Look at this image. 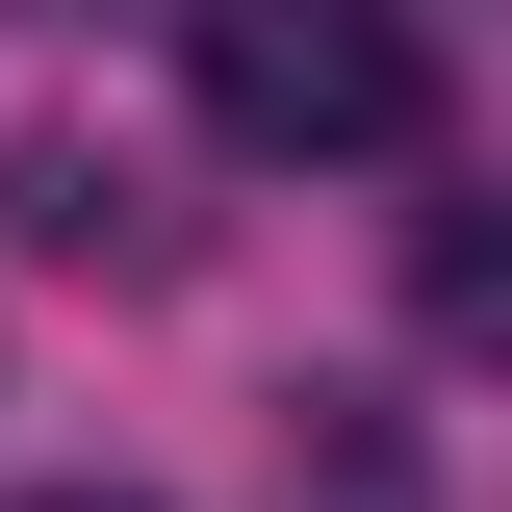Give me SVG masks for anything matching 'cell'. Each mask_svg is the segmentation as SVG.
<instances>
[{"label":"cell","mask_w":512,"mask_h":512,"mask_svg":"<svg viewBox=\"0 0 512 512\" xmlns=\"http://www.w3.org/2000/svg\"><path fill=\"white\" fill-rule=\"evenodd\" d=\"M180 77H205V128H231V154H282V180H308V154H410V128H436V52H410L384 0H205Z\"/></svg>","instance_id":"1"},{"label":"cell","mask_w":512,"mask_h":512,"mask_svg":"<svg viewBox=\"0 0 512 512\" xmlns=\"http://www.w3.org/2000/svg\"><path fill=\"white\" fill-rule=\"evenodd\" d=\"M0 231L77 256V282H154V256H180V205L128 180V154H77V128H26V154H0Z\"/></svg>","instance_id":"2"},{"label":"cell","mask_w":512,"mask_h":512,"mask_svg":"<svg viewBox=\"0 0 512 512\" xmlns=\"http://www.w3.org/2000/svg\"><path fill=\"white\" fill-rule=\"evenodd\" d=\"M26 512H154V487H26Z\"/></svg>","instance_id":"3"}]
</instances>
